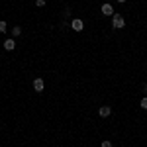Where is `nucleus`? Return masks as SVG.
I'll use <instances>...</instances> for the list:
<instances>
[{
  "mask_svg": "<svg viewBox=\"0 0 147 147\" xmlns=\"http://www.w3.org/2000/svg\"><path fill=\"white\" fill-rule=\"evenodd\" d=\"M139 106H141L143 110H147V96H145V98H141V102H139Z\"/></svg>",
  "mask_w": 147,
  "mask_h": 147,
  "instance_id": "nucleus-9",
  "label": "nucleus"
},
{
  "mask_svg": "<svg viewBox=\"0 0 147 147\" xmlns=\"http://www.w3.org/2000/svg\"><path fill=\"white\" fill-rule=\"evenodd\" d=\"M6 30H8L6 22H0V34H6Z\"/></svg>",
  "mask_w": 147,
  "mask_h": 147,
  "instance_id": "nucleus-8",
  "label": "nucleus"
},
{
  "mask_svg": "<svg viewBox=\"0 0 147 147\" xmlns=\"http://www.w3.org/2000/svg\"><path fill=\"white\" fill-rule=\"evenodd\" d=\"M71 28H73L75 32H82V30H84V22H82L80 18H75V20L71 22Z\"/></svg>",
  "mask_w": 147,
  "mask_h": 147,
  "instance_id": "nucleus-3",
  "label": "nucleus"
},
{
  "mask_svg": "<svg viewBox=\"0 0 147 147\" xmlns=\"http://www.w3.org/2000/svg\"><path fill=\"white\" fill-rule=\"evenodd\" d=\"M143 90H145V94H147V82H145V84H143Z\"/></svg>",
  "mask_w": 147,
  "mask_h": 147,
  "instance_id": "nucleus-12",
  "label": "nucleus"
},
{
  "mask_svg": "<svg viewBox=\"0 0 147 147\" xmlns=\"http://www.w3.org/2000/svg\"><path fill=\"white\" fill-rule=\"evenodd\" d=\"M35 6H37V8H43V6H45V0H35Z\"/></svg>",
  "mask_w": 147,
  "mask_h": 147,
  "instance_id": "nucleus-10",
  "label": "nucleus"
},
{
  "mask_svg": "<svg viewBox=\"0 0 147 147\" xmlns=\"http://www.w3.org/2000/svg\"><path fill=\"white\" fill-rule=\"evenodd\" d=\"M12 35H14V37H20V35H22V28H20V26H14V28H12Z\"/></svg>",
  "mask_w": 147,
  "mask_h": 147,
  "instance_id": "nucleus-7",
  "label": "nucleus"
},
{
  "mask_svg": "<svg viewBox=\"0 0 147 147\" xmlns=\"http://www.w3.org/2000/svg\"><path fill=\"white\" fill-rule=\"evenodd\" d=\"M100 147H112V141H108V139H104L100 143Z\"/></svg>",
  "mask_w": 147,
  "mask_h": 147,
  "instance_id": "nucleus-11",
  "label": "nucleus"
},
{
  "mask_svg": "<svg viewBox=\"0 0 147 147\" xmlns=\"http://www.w3.org/2000/svg\"><path fill=\"white\" fill-rule=\"evenodd\" d=\"M43 88H45V82H43V79H34V90L35 92H43Z\"/></svg>",
  "mask_w": 147,
  "mask_h": 147,
  "instance_id": "nucleus-4",
  "label": "nucleus"
},
{
  "mask_svg": "<svg viewBox=\"0 0 147 147\" xmlns=\"http://www.w3.org/2000/svg\"><path fill=\"white\" fill-rule=\"evenodd\" d=\"M100 12L104 14V16H108V18H112L114 14H116V12H114V6H112V4H108V2H106V4H102Z\"/></svg>",
  "mask_w": 147,
  "mask_h": 147,
  "instance_id": "nucleus-2",
  "label": "nucleus"
},
{
  "mask_svg": "<svg viewBox=\"0 0 147 147\" xmlns=\"http://www.w3.org/2000/svg\"><path fill=\"white\" fill-rule=\"evenodd\" d=\"M110 114H112V108H110V106H100V108H98V116H100V118H108Z\"/></svg>",
  "mask_w": 147,
  "mask_h": 147,
  "instance_id": "nucleus-5",
  "label": "nucleus"
},
{
  "mask_svg": "<svg viewBox=\"0 0 147 147\" xmlns=\"http://www.w3.org/2000/svg\"><path fill=\"white\" fill-rule=\"evenodd\" d=\"M112 28H116V30L125 28V20H124L122 14H114V16H112Z\"/></svg>",
  "mask_w": 147,
  "mask_h": 147,
  "instance_id": "nucleus-1",
  "label": "nucleus"
},
{
  "mask_svg": "<svg viewBox=\"0 0 147 147\" xmlns=\"http://www.w3.org/2000/svg\"><path fill=\"white\" fill-rule=\"evenodd\" d=\"M14 47H16V41H14V39H6V41H4V49H6V51H12Z\"/></svg>",
  "mask_w": 147,
  "mask_h": 147,
  "instance_id": "nucleus-6",
  "label": "nucleus"
},
{
  "mask_svg": "<svg viewBox=\"0 0 147 147\" xmlns=\"http://www.w3.org/2000/svg\"><path fill=\"white\" fill-rule=\"evenodd\" d=\"M116 2H120V4H124V2H125V0H116Z\"/></svg>",
  "mask_w": 147,
  "mask_h": 147,
  "instance_id": "nucleus-13",
  "label": "nucleus"
}]
</instances>
